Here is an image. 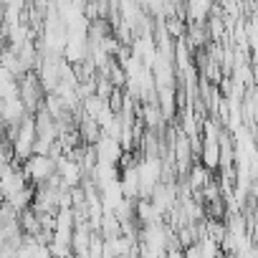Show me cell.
I'll list each match as a JSON object with an SVG mask.
<instances>
[{
  "label": "cell",
  "instance_id": "6da1fadb",
  "mask_svg": "<svg viewBox=\"0 0 258 258\" xmlns=\"http://www.w3.org/2000/svg\"><path fill=\"white\" fill-rule=\"evenodd\" d=\"M137 175H140V198H150L155 187L165 180V162L160 155H145L137 160Z\"/></svg>",
  "mask_w": 258,
  "mask_h": 258
},
{
  "label": "cell",
  "instance_id": "7a4b0ae2",
  "mask_svg": "<svg viewBox=\"0 0 258 258\" xmlns=\"http://www.w3.org/2000/svg\"><path fill=\"white\" fill-rule=\"evenodd\" d=\"M21 167H23L28 182L36 185V187H38V185H46V182L56 175V160H53L51 155H31Z\"/></svg>",
  "mask_w": 258,
  "mask_h": 258
},
{
  "label": "cell",
  "instance_id": "3957f363",
  "mask_svg": "<svg viewBox=\"0 0 258 258\" xmlns=\"http://www.w3.org/2000/svg\"><path fill=\"white\" fill-rule=\"evenodd\" d=\"M18 91H21V101L26 104V109H28L31 114H36L38 106H41L43 99H46V91H43V86H41V81H38V74H36V71L23 74V76L18 79Z\"/></svg>",
  "mask_w": 258,
  "mask_h": 258
},
{
  "label": "cell",
  "instance_id": "277c9868",
  "mask_svg": "<svg viewBox=\"0 0 258 258\" xmlns=\"http://www.w3.org/2000/svg\"><path fill=\"white\" fill-rule=\"evenodd\" d=\"M56 175H58V180L63 182V187H79L81 182H84V177H86V172H84V167H81V162L74 157V155H61V157H56Z\"/></svg>",
  "mask_w": 258,
  "mask_h": 258
},
{
  "label": "cell",
  "instance_id": "5b68a950",
  "mask_svg": "<svg viewBox=\"0 0 258 258\" xmlns=\"http://www.w3.org/2000/svg\"><path fill=\"white\" fill-rule=\"evenodd\" d=\"M94 147V155H96V162H104V165H111V167H119L121 157H124V147L119 140L109 137V135H101Z\"/></svg>",
  "mask_w": 258,
  "mask_h": 258
},
{
  "label": "cell",
  "instance_id": "8992f818",
  "mask_svg": "<svg viewBox=\"0 0 258 258\" xmlns=\"http://www.w3.org/2000/svg\"><path fill=\"white\" fill-rule=\"evenodd\" d=\"M220 137H210V135H203V142H200V165L210 172L220 170Z\"/></svg>",
  "mask_w": 258,
  "mask_h": 258
},
{
  "label": "cell",
  "instance_id": "52a82bcc",
  "mask_svg": "<svg viewBox=\"0 0 258 258\" xmlns=\"http://www.w3.org/2000/svg\"><path fill=\"white\" fill-rule=\"evenodd\" d=\"M208 182H210V170H205L203 165H192V167H190V172H187V187H182V190L200 192Z\"/></svg>",
  "mask_w": 258,
  "mask_h": 258
},
{
  "label": "cell",
  "instance_id": "ba28073f",
  "mask_svg": "<svg viewBox=\"0 0 258 258\" xmlns=\"http://www.w3.org/2000/svg\"><path fill=\"white\" fill-rule=\"evenodd\" d=\"M210 13V0H190V18L195 23H203Z\"/></svg>",
  "mask_w": 258,
  "mask_h": 258
},
{
  "label": "cell",
  "instance_id": "9c48e42d",
  "mask_svg": "<svg viewBox=\"0 0 258 258\" xmlns=\"http://www.w3.org/2000/svg\"><path fill=\"white\" fill-rule=\"evenodd\" d=\"M248 38H250V43H253L255 61H258V26H255V23H248Z\"/></svg>",
  "mask_w": 258,
  "mask_h": 258
},
{
  "label": "cell",
  "instance_id": "30bf717a",
  "mask_svg": "<svg viewBox=\"0 0 258 258\" xmlns=\"http://www.w3.org/2000/svg\"><path fill=\"white\" fill-rule=\"evenodd\" d=\"M182 258H203V250H200V243H192L187 248H182Z\"/></svg>",
  "mask_w": 258,
  "mask_h": 258
},
{
  "label": "cell",
  "instance_id": "8fae6325",
  "mask_svg": "<svg viewBox=\"0 0 258 258\" xmlns=\"http://www.w3.org/2000/svg\"><path fill=\"white\" fill-rule=\"evenodd\" d=\"M167 31L172 36H182V23L180 21H167Z\"/></svg>",
  "mask_w": 258,
  "mask_h": 258
},
{
  "label": "cell",
  "instance_id": "7c38bea8",
  "mask_svg": "<svg viewBox=\"0 0 258 258\" xmlns=\"http://www.w3.org/2000/svg\"><path fill=\"white\" fill-rule=\"evenodd\" d=\"M162 258H182V248H177V245H175V248H170Z\"/></svg>",
  "mask_w": 258,
  "mask_h": 258
},
{
  "label": "cell",
  "instance_id": "4fadbf2b",
  "mask_svg": "<svg viewBox=\"0 0 258 258\" xmlns=\"http://www.w3.org/2000/svg\"><path fill=\"white\" fill-rule=\"evenodd\" d=\"M61 258H79V255H76V253L71 250V253H66V255H61Z\"/></svg>",
  "mask_w": 258,
  "mask_h": 258
},
{
  "label": "cell",
  "instance_id": "5bb4252c",
  "mask_svg": "<svg viewBox=\"0 0 258 258\" xmlns=\"http://www.w3.org/2000/svg\"><path fill=\"white\" fill-rule=\"evenodd\" d=\"M3 203H6V200H3V192H0V205H3Z\"/></svg>",
  "mask_w": 258,
  "mask_h": 258
}]
</instances>
